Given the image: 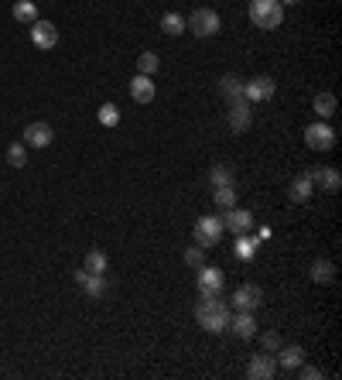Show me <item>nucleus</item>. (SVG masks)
<instances>
[{
	"mask_svg": "<svg viewBox=\"0 0 342 380\" xmlns=\"http://www.w3.org/2000/svg\"><path fill=\"white\" fill-rule=\"evenodd\" d=\"M195 319H199V326L206 329V333H226L229 329V319H233V312H229V301H222L219 295L213 292H199V301H195Z\"/></svg>",
	"mask_w": 342,
	"mask_h": 380,
	"instance_id": "nucleus-1",
	"label": "nucleus"
},
{
	"mask_svg": "<svg viewBox=\"0 0 342 380\" xmlns=\"http://www.w3.org/2000/svg\"><path fill=\"white\" fill-rule=\"evenodd\" d=\"M284 21V3L277 0H250V24L260 31H274Z\"/></svg>",
	"mask_w": 342,
	"mask_h": 380,
	"instance_id": "nucleus-2",
	"label": "nucleus"
},
{
	"mask_svg": "<svg viewBox=\"0 0 342 380\" xmlns=\"http://www.w3.org/2000/svg\"><path fill=\"white\" fill-rule=\"evenodd\" d=\"M185 28H188L195 38H213V35H219V14H215L213 7H199V10L188 14Z\"/></svg>",
	"mask_w": 342,
	"mask_h": 380,
	"instance_id": "nucleus-3",
	"label": "nucleus"
},
{
	"mask_svg": "<svg viewBox=\"0 0 342 380\" xmlns=\"http://www.w3.org/2000/svg\"><path fill=\"white\" fill-rule=\"evenodd\" d=\"M222 219L219 216H202L199 223H195V230H192V240H195V247H202V251H209L215 247L219 240H222Z\"/></svg>",
	"mask_w": 342,
	"mask_h": 380,
	"instance_id": "nucleus-4",
	"label": "nucleus"
},
{
	"mask_svg": "<svg viewBox=\"0 0 342 380\" xmlns=\"http://www.w3.org/2000/svg\"><path fill=\"white\" fill-rule=\"evenodd\" d=\"M304 144L311 151H332L336 148V130L325 124V120H315L311 127H304Z\"/></svg>",
	"mask_w": 342,
	"mask_h": 380,
	"instance_id": "nucleus-5",
	"label": "nucleus"
},
{
	"mask_svg": "<svg viewBox=\"0 0 342 380\" xmlns=\"http://www.w3.org/2000/svg\"><path fill=\"white\" fill-rule=\"evenodd\" d=\"M219 219H222V230H229V233H250L254 230V212L250 209H240V206H233V209H222L219 212Z\"/></svg>",
	"mask_w": 342,
	"mask_h": 380,
	"instance_id": "nucleus-6",
	"label": "nucleus"
},
{
	"mask_svg": "<svg viewBox=\"0 0 342 380\" xmlns=\"http://www.w3.org/2000/svg\"><path fill=\"white\" fill-rule=\"evenodd\" d=\"M226 124H229V130H236V134L250 130V124H254V113H250V100H247V96H240V100H233V103H229Z\"/></svg>",
	"mask_w": 342,
	"mask_h": 380,
	"instance_id": "nucleus-7",
	"label": "nucleus"
},
{
	"mask_svg": "<svg viewBox=\"0 0 342 380\" xmlns=\"http://www.w3.org/2000/svg\"><path fill=\"white\" fill-rule=\"evenodd\" d=\"M274 93H277V83L270 76H254L243 83V96L250 103H267V100H274Z\"/></svg>",
	"mask_w": 342,
	"mask_h": 380,
	"instance_id": "nucleus-8",
	"label": "nucleus"
},
{
	"mask_svg": "<svg viewBox=\"0 0 342 380\" xmlns=\"http://www.w3.org/2000/svg\"><path fill=\"white\" fill-rule=\"evenodd\" d=\"M233 305H236V312H256V308L263 305L260 285H240V288L233 292Z\"/></svg>",
	"mask_w": 342,
	"mask_h": 380,
	"instance_id": "nucleus-9",
	"label": "nucleus"
},
{
	"mask_svg": "<svg viewBox=\"0 0 342 380\" xmlns=\"http://www.w3.org/2000/svg\"><path fill=\"white\" fill-rule=\"evenodd\" d=\"M277 374V360H274V353H260V356H250V363H247V377L250 380H270Z\"/></svg>",
	"mask_w": 342,
	"mask_h": 380,
	"instance_id": "nucleus-10",
	"label": "nucleus"
},
{
	"mask_svg": "<svg viewBox=\"0 0 342 380\" xmlns=\"http://www.w3.org/2000/svg\"><path fill=\"white\" fill-rule=\"evenodd\" d=\"M31 42H35V48H42V52H51L55 45H58V28L51 24V21H35L31 24Z\"/></svg>",
	"mask_w": 342,
	"mask_h": 380,
	"instance_id": "nucleus-11",
	"label": "nucleus"
},
{
	"mask_svg": "<svg viewBox=\"0 0 342 380\" xmlns=\"http://www.w3.org/2000/svg\"><path fill=\"white\" fill-rule=\"evenodd\" d=\"M24 144L28 148H48L51 141H55V130H51V124H44V120H35V124L24 127Z\"/></svg>",
	"mask_w": 342,
	"mask_h": 380,
	"instance_id": "nucleus-12",
	"label": "nucleus"
},
{
	"mask_svg": "<svg viewBox=\"0 0 342 380\" xmlns=\"http://www.w3.org/2000/svg\"><path fill=\"white\" fill-rule=\"evenodd\" d=\"M222 288H226V274H222V267H209V264H202V267H199V292L222 295Z\"/></svg>",
	"mask_w": 342,
	"mask_h": 380,
	"instance_id": "nucleus-13",
	"label": "nucleus"
},
{
	"mask_svg": "<svg viewBox=\"0 0 342 380\" xmlns=\"http://www.w3.org/2000/svg\"><path fill=\"white\" fill-rule=\"evenodd\" d=\"M76 285H79V288H83V295L86 298H92V301H96V298H103V292H106V278H103V274H92V271H76Z\"/></svg>",
	"mask_w": 342,
	"mask_h": 380,
	"instance_id": "nucleus-14",
	"label": "nucleus"
},
{
	"mask_svg": "<svg viewBox=\"0 0 342 380\" xmlns=\"http://www.w3.org/2000/svg\"><path fill=\"white\" fill-rule=\"evenodd\" d=\"M274 360H277V370L295 374L301 363H304V349H301L298 342H295V346H284V342H281V349H277V356H274Z\"/></svg>",
	"mask_w": 342,
	"mask_h": 380,
	"instance_id": "nucleus-15",
	"label": "nucleus"
},
{
	"mask_svg": "<svg viewBox=\"0 0 342 380\" xmlns=\"http://www.w3.org/2000/svg\"><path fill=\"white\" fill-rule=\"evenodd\" d=\"M154 93H158V86H154V79L151 76H133L130 79V96H133V103H140V106H147L151 100H154Z\"/></svg>",
	"mask_w": 342,
	"mask_h": 380,
	"instance_id": "nucleus-16",
	"label": "nucleus"
},
{
	"mask_svg": "<svg viewBox=\"0 0 342 380\" xmlns=\"http://www.w3.org/2000/svg\"><path fill=\"white\" fill-rule=\"evenodd\" d=\"M308 175H311V182H315V185H318L322 192H329V196L342 189V175H339V168H311Z\"/></svg>",
	"mask_w": 342,
	"mask_h": 380,
	"instance_id": "nucleus-17",
	"label": "nucleus"
},
{
	"mask_svg": "<svg viewBox=\"0 0 342 380\" xmlns=\"http://www.w3.org/2000/svg\"><path fill=\"white\" fill-rule=\"evenodd\" d=\"M229 333L240 339H254L256 336V319L254 312H240L236 319H229Z\"/></svg>",
	"mask_w": 342,
	"mask_h": 380,
	"instance_id": "nucleus-18",
	"label": "nucleus"
},
{
	"mask_svg": "<svg viewBox=\"0 0 342 380\" xmlns=\"http://www.w3.org/2000/svg\"><path fill=\"white\" fill-rule=\"evenodd\" d=\"M256 251H260V237L236 233V244H233V257H236V260H254Z\"/></svg>",
	"mask_w": 342,
	"mask_h": 380,
	"instance_id": "nucleus-19",
	"label": "nucleus"
},
{
	"mask_svg": "<svg viewBox=\"0 0 342 380\" xmlns=\"http://www.w3.org/2000/svg\"><path fill=\"white\" fill-rule=\"evenodd\" d=\"M311 192H315L311 175H308V171L295 175V182H291V203H308V199H311Z\"/></svg>",
	"mask_w": 342,
	"mask_h": 380,
	"instance_id": "nucleus-20",
	"label": "nucleus"
},
{
	"mask_svg": "<svg viewBox=\"0 0 342 380\" xmlns=\"http://www.w3.org/2000/svg\"><path fill=\"white\" fill-rule=\"evenodd\" d=\"M10 14H14V21H21V24H35V21H38V3H35V0H17V3L10 7Z\"/></svg>",
	"mask_w": 342,
	"mask_h": 380,
	"instance_id": "nucleus-21",
	"label": "nucleus"
},
{
	"mask_svg": "<svg viewBox=\"0 0 342 380\" xmlns=\"http://www.w3.org/2000/svg\"><path fill=\"white\" fill-rule=\"evenodd\" d=\"M311 281L315 285H332L336 281V264L332 260H315L311 264Z\"/></svg>",
	"mask_w": 342,
	"mask_h": 380,
	"instance_id": "nucleus-22",
	"label": "nucleus"
},
{
	"mask_svg": "<svg viewBox=\"0 0 342 380\" xmlns=\"http://www.w3.org/2000/svg\"><path fill=\"white\" fill-rule=\"evenodd\" d=\"M213 203L219 209H233V206H236V185H215Z\"/></svg>",
	"mask_w": 342,
	"mask_h": 380,
	"instance_id": "nucleus-23",
	"label": "nucleus"
},
{
	"mask_svg": "<svg viewBox=\"0 0 342 380\" xmlns=\"http://www.w3.org/2000/svg\"><path fill=\"white\" fill-rule=\"evenodd\" d=\"M311 110L318 113V120H329V117L336 113V96H332V93H318L315 103H311Z\"/></svg>",
	"mask_w": 342,
	"mask_h": 380,
	"instance_id": "nucleus-24",
	"label": "nucleus"
},
{
	"mask_svg": "<svg viewBox=\"0 0 342 380\" xmlns=\"http://www.w3.org/2000/svg\"><path fill=\"white\" fill-rule=\"evenodd\" d=\"M161 31L171 35V38H174V35H185V31H188V28H185V17H181V14H174V10H168V14L161 17Z\"/></svg>",
	"mask_w": 342,
	"mask_h": 380,
	"instance_id": "nucleus-25",
	"label": "nucleus"
},
{
	"mask_svg": "<svg viewBox=\"0 0 342 380\" xmlns=\"http://www.w3.org/2000/svg\"><path fill=\"white\" fill-rule=\"evenodd\" d=\"M7 165H14V168H24L28 165V144L24 141H17V144L7 148Z\"/></svg>",
	"mask_w": 342,
	"mask_h": 380,
	"instance_id": "nucleus-26",
	"label": "nucleus"
},
{
	"mask_svg": "<svg viewBox=\"0 0 342 380\" xmlns=\"http://www.w3.org/2000/svg\"><path fill=\"white\" fill-rule=\"evenodd\" d=\"M86 271H92V274H106V267H110V260H106V253L103 251H89L86 253Z\"/></svg>",
	"mask_w": 342,
	"mask_h": 380,
	"instance_id": "nucleus-27",
	"label": "nucleus"
},
{
	"mask_svg": "<svg viewBox=\"0 0 342 380\" xmlns=\"http://www.w3.org/2000/svg\"><path fill=\"white\" fill-rule=\"evenodd\" d=\"M219 93L233 103V100H240L243 96V83L236 79V76H222V83H219Z\"/></svg>",
	"mask_w": 342,
	"mask_h": 380,
	"instance_id": "nucleus-28",
	"label": "nucleus"
},
{
	"mask_svg": "<svg viewBox=\"0 0 342 380\" xmlns=\"http://www.w3.org/2000/svg\"><path fill=\"white\" fill-rule=\"evenodd\" d=\"M96 117H99V124H103V127H117V124H120V110H117V103H103Z\"/></svg>",
	"mask_w": 342,
	"mask_h": 380,
	"instance_id": "nucleus-29",
	"label": "nucleus"
},
{
	"mask_svg": "<svg viewBox=\"0 0 342 380\" xmlns=\"http://www.w3.org/2000/svg\"><path fill=\"white\" fill-rule=\"evenodd\" d=\"M158 65H161V62H158V55H154V52H144V55L137 58V72H140V76H154V72H158Z\"/></svg>",
	"mask_w": 342,
	"mask_h": 380,
	"instance_id": "nucleus-30",
	"label": "nucleus"
},
{
	"mask_svg": "<svg viewBox=\"0 0 342 380\" xmlns=\"http://www.w3.org/2000/svg\"><path fill=\"white\" fill-rule=\"evenodd\" d=\"M209 185H233V168L229 165H215L213 171H209Z\"/></svg>",
	"mask_w": 342,
	"mask_h": 380,
	"instance_id": "nucleus-31",
	"label": "nucleus"
},
{
	"mask_svg": "<svg viewBox=\"0 0 342 380\" xmlns=\"http://www.w3.org/2000/svg\"><path fill=\"white\" fill-rule=\"evenodd\" d=\"M185 264L199 271V267L206 264V251H202V247H188V251H185Z\"/></svg>",
	"mask_w": 342,
	"mask_h": 380,
	"instance_id": "nucleus-32",
	"label": "nucleus"
},
{
	"mask_svg": "<svg viewBox=\"0 0 342 380\" xmlns=\"http://www.w3.org/2000/svg\"><path fill=\"white\" fill-rule=\"evenodd\" d=\"M260 342H263V349H267V353H277V349H281V336H277V333H263Z\"/></svg>",
	"mask_w": 342,
	"mask_h": 380,
	"instance_id": "nucleus-33",
	"label": "nucleus"
},
{
	"mask_svg": "<svg viewBox=\"0 0 342 380\" xmlns=\"http://www.w3.org/2000/svg\"><path fill=\"white\" fill-rule=\"evenodd\" d=\"M298 377L301 380H318V377H325V374H322L318 367H304V363H301V367H298Z\"/></svg>",
	"mask_w": 342,
	"mask_h": 380,
	"instance_id": "nucleus-34",
	"label": "nucleus"
},
{
	"mask_svg": "<svg viewBox=\"0 0 342 380\" xmlns=\"http://www.w3.org/2000/svg\"><path fill=\"white\" fill-rule=\"evenodd\" d=\"M277 3H301V0H277Z\"/></svg>",
	"mask_w": 342,
	"mask_h": 380,
	"instance_id": "nucleus-35",
	"label": "nucleus"
}]
</instances>
